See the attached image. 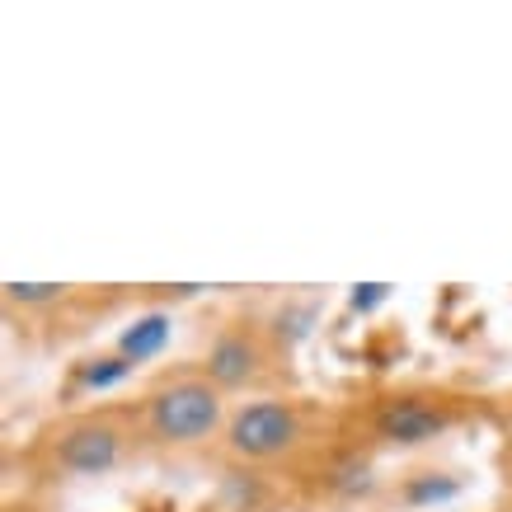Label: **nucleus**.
I'll return each mask as SVG.
<instances>
[{
  "instance_id": "obj_1",
  "label": "nucleus",
  "mask_w": 512,
  "mask_h": 512,
  "mask_svg": "<svg viewBox=\"0 0 512 512\" xmlns=\"http://www.w3.org/2000/svg\"><path fill=\"white\" fill-rule=\"evenodd\" d=\"M137 423L151 442L165 447H193L212 433H226V390L212 386L202 367L188 372H165L146 386L137 404Z\"/></svg>"
},
{
  "instance_id": "obj_2",
  "label": "nucleus",
  "mask_w": 512,
  "mask_h": 512,
  "mask_svg": "<svg viewBox=\"0 0 512 512\" xmlns=\"http://www.w3.org/2000/svg\"><path fill=\"white\" fill-rule=\"evenodd\" d=\"M141 423L137 409H90V414H71L43 428L38 437V456L52 475H109L127 461V451L137 442Z\"/></svg>"
},
{
  "instance_id": "obj_3",
  "label": "nucleus",
  "mask_w": 512,
  "mask_h": 512,
  "mask_svg": "<svg viewBox=\"0 0 512 512\" xmlns=\"http://www.w3.org/2000/svg\"><path fill=\"white\" fill-rule=\"evenodd\" d=\"M221 437H226V456L240 466H278L311 437V414L306 404L264 395V400L240 404Z\"/></svg>"
},
{
  "instance_id": "obj_4",
  "label": "nucleus",
  "mask_w": 512,
  "mask_h": 512,
  "mask_svg": "<svg viewBox=\"0 0 512 512\" xmlns=\"http://www.w3.org/2000/svg\"><path fill=\"white\" fill-rule=\"evenodd\" d=\"M461 419H466V400L437 390H404V395H386L372 409V437L386 447H423L451 433Z\"/></svg>"
},
{
  "instance_id": "obj_5",
  "label": "nucleus",
  "mask_w": 512,
  "mask_h": 512,
  "mask_svg": "<svg viewBox=\"0 0 512 512\" xmlns=\"http://www.w3.org/2000/svg\"><path fill=\"white\" fill-rule=\"evenodd\" d=\"M268 329L254 325H226L212 334L207 343V357H202V372L207 381L221 390H245L254 381H264L268 362H273V348H268Z\"/></svg>"
},
{
  "instance_id": "obj_6",
  "label": "nucleus",
  "mask_w": 512,
  "mask_h": 512,
  "mask_svg": "<svg viewBox=\"0 0 512 512\" xmlns=\"http://www.w3.org/2000/svg\"><path fill=\"white\" fill-rule=\"evenodd\" d=\"M376 489V470H372V461L362 456V451H343L339 461L325 470V494L329 498H367Z\"/></svg>"
},
{
  "instance_id": "obj_7",
  "label": "nucleus",
  "mask_w": 512,
  "mask_h": 512,
  "mask_svg": "<svg viewBox=\"0 0 512 512\" xmlns=\"http://www.w3.org/2000/svg\"><path fill=\"white\" fill-rule=\"evenodd\" d=\"M165 339H170V329H165V315H151V320L132 325L123 339H118V357H127V362L137 367V362H146L151 353H160V348H165Z\"/></svg>"
},
{
  "instance_id": "obj_8",
  "label": "nucleus",
  "mask_w": 512,
  "mask_h": 512,
  "mask_svg": "<svg viewBox=\"0 0 512 512\" xmlns=\"http://www.w3.org/2000/svg\"><path fill=\"white\" fill-rule=\"evenodd\" d=\"M71 287L66 282H5V301L24 306V311H47V306H62Z\"/></svg>"
},
{
  "instance_id": "obj_9",
  "label": "nucleus",
  "mask_w": 512,
  "mask_h": 512,
  "mask_svg": "<svg viewBox=\"0 0 512 512\" xmlns=\"http://www.w3.org/2000/svg\"><path fill=\"white\" fill-rule=\"evenodd\" d=\"M461 489V484L451 480V475H442V470H428V475H414V480L400 489L404 503H414V508H423V503H442V498H451Z\"/></svg>"
},
{
  "instance_id": "obj_10",
  "label": "nucleus",
  "mask_w": 512,
  "mask_h": 512,
  "mask_svg": "<svg viewBox=\"0 0 512 512\" xmlns=\"http://www.w3.org/2000/svg\"><path fill=\"white\" fill-rule=\"evenodd\" d=\"M15 512H33V508H15Z\"/></svg>"
}]
</instances>
